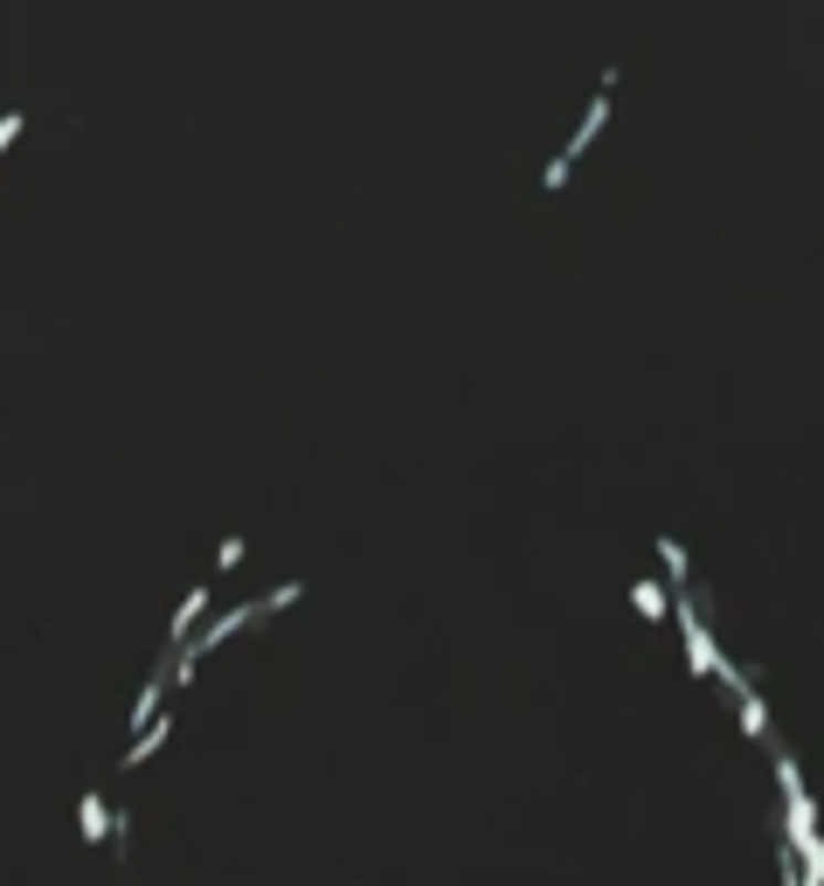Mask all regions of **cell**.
Instances as JSON below:
<instances>
[{
	"mask_svg": "<svg viewBox=\"0 0 824 886\" xmlns=\"http://www.w3.org/2000/svg\"><path fill=\"white\" fill-rule=\"evenodd\" d=\"M76 818H84V845L112 838V818H105V803H97V790H84V811H76Z\"/></svg>",
	"mask_w": 824,
	"mask_h": 886,
	"instance_id": "5",
	"label": "cell"
},
{
	"mask_svg": "<svg viewBox=\"0 0 824 886\" xmlns=\"http://www.w3.org/2000/svg\"><path fill=\"white\" fill-rule=\"evenodd\" d=\"M603 125H610V84H603L596 97H589V118H582V133L569 139V160H582V152H589V139H596Z\"/></svg>",
	"mask_w": 824,
	"mask_h": 886,
	"instance_id": "2",
	"label": "cell"
},
{
	"mask_svg": "<svg viewBox=\"0 0 824 886\" xmlns=\"http://www.w3.org/2000/svg\"><path fill=\"white\" fill-rule=\"evenodd\" d=\"M14 133H21V112H8V118H0V152L14 146Z\"/></svg>",
	"mask_w": 824,
	"mask_h": 886,
	"instance_id": "10",
	"label": "cell"
},
{
	"mask_svg": "<svg viewBox=\"0 0 824 886\" xmlns=\"http://www.w3.org/2000/svg\"><path fill=\"white\" fill-rule=\"evenodd\" d=\"M160 741H167V720H152V727H146V735L133 741V755H125V762H146V755H152V748H160Z\"/></svg>",
	"mask_w": 824,
	"mask_h": 886,
	"instance_id": "8",
	"label": "cell"
},
{
	"mask_svg": "<svg viewBox=\"0 0 824 886\" xmlns=\"http://www.w3.org/2000/svg\"><path fill=\"white\" fill-rule=\"evenodd\" d=\"M201 610H209V589H194L188 603L173 610V644H188V631H194V616H201Z\"/></svg>",
	"mask_w": 824,
	"mask_h": 886,
	"instance_id": "6",
	"label": "cell"
},
{
	"mask_svg": "<svg viewBox=\"0 0 824 886\" xmlns=\"http://www.w3.org/2000/svg\"><path fill=\"white\" fill-rule=\"evenodd\" d=\"M215 568H243V540H236V534L215 547Z\"/></svg>",
	"mask_w": 824,
	"mask_h": 886,
	"instance_id": "9",
	"label": "cell"
},
{
	"mask_svg": "<svg viewBox=\"0 0 824 886\" xmlns=\"http://www.w3.org/2000/svg\"><path fill=\"white\" fill-rule=\"evenodd\" d=\"M741 735H749V741H769V707H762L756 686H741Z\"/></svg>",
	"mask_w": 824,
	"mask_h": 886,
	"instance_id": "4",
	"label": "cell"
},
{
	"mask_svg": "<svg viewBox=\"0 0 824 886\" xmlns=\"http://www.w3.org/2000/svg\"><path fill=\"white\" fill-rule=\"evenodd\" d=\"M679 631H686V658H693V679H720V686H749V679H741V672L728 665V658H720V644L707 637V623H700V610H679Z\"/></svg>",
	"mask_w": 824,
	"mask_h": 886,
	"instance_id": "1",
	"label": "cell"
},
{
	"mask_svg": "<svg viewBox=\"0 0 824 886\" xmlns=\"http://www.w3.org/2000/svg\"><path fill=\"white\" fill-rule=\"evenodd\" d=\"M631 603H637V616H645V623H665V616H673V595H665L658 582H637Z\"/></svg>",
	"mask_w": 824,
	"mask_h": 886,
	"instance_id": "3",
	"label": "cell"
},
{
	"mask_svg": "<svg viewBox=\"0 0 824 886\" xmlns=\"http://www.w3.org/2000/svg\"><path fill=\"white\" fill-rule=\"evenodd\" d=\"M658 561H665V576H673V582H686V547L673 534H658Z\"/></svg>",
	"mask_w": 824,
	"mask_h": 886,
	"instance_id": "7",
	"label": "cell"
}]
</instances>
